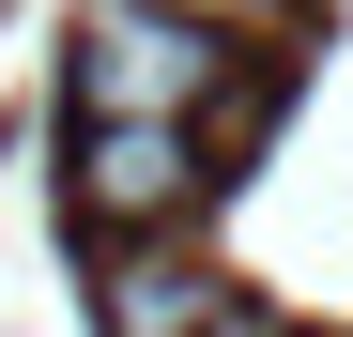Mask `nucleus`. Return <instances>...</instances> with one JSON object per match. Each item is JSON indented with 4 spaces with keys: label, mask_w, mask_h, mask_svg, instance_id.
Here are the masks:
<instances>
[{
    "label": "nucleus",
    "mask_w": 353,
    "mask_h": 337,
    "mask_svg": "<svg viewBox=\"0 0 353 337\" xmlns=\"http://www.w3.org/2000/svg\"><path fill=\"white\" fill-rule=\"evenodd\" d=\"M77 107L92 123H215V138L246 123L230 46L169 0H77Z\"/></svg>",
    "instance_id": "1"
},
{
    "label": "nucleus",
    "mask_w": 353,
    "mask_h": 337,
    "mask_svg": "<svg viewBox=\"0 0 353 337\" xmlns=\"http://www.w3.org/2000/svg\"><path fill=\"white\" fill-rule=\"evenodd\" d=\"M77 215L108 246L185 230V215H200V123H92L77 138Z\"/></svg>",
    "instance_id": "2"
},
{
    "label": "nucleus",
    "mask_w": 353,
    "mask_h": 337,
    "mask_svg": "<svg viewBox=\"0 0 353 337\" xmlns=\"http://www.w3.org/2000/svg\"><path fill=\"white\" fill-rule=\"evenodd\" d=\"M92 322H108V337H215L230 307H215V276H200V246H185V230H139V246H108Z\"/></svg>",
    "instance_id": "3"
},
{
    "label": "nucleus",
    "mask_w": 353,
    "mask_h": 337,
    "mask_svg": "<svg viewBox=\"0 0 353 337\" xmlns=\"http://www.w3.org/2000/svg\"><path fill=\"white\" fill-rule=\"evenodd\" d=\"M169 16H200V31H276L292 0H169Z\"/></svg>",
    "instance_id": "4"
},
{
    "label": "nucleus",
    "mask_w": 353,
    "mask_h": 337,
    "mask_svg": "<svg viewBox=\"0 0 353 337\" xmlns=\"http://www.w3.org/2000/svg\"><path fill=\"white\" fill-rule=\"evenodd\" d=\"M215 337H292V322H215Z\"/></svg>",
    "instance_id": "5"
}]
</instances>
